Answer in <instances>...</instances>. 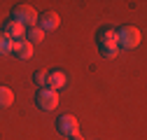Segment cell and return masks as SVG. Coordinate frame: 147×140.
I'll return each instance as SVG.
<instances>
[{"label":"cell","mask_w":147,"mask_h":140,"mask_svg":"<svg viewBox=\"0 0 147 140\" xmlns=\"http://www.w3.org/2000/svg\"><path fill=\"white\" fill-rule=\"evenodd\" d=\"M38 12H35L30 5H19V7H14L12 9V21L16 24H21L24 28H33V26H38Z\"/></svg>","instance_id":"obj_1"},{"label":"cell","mask_w":147,"mask_h":140,"mask_svg":"<svg viewBox=\"0 0 147 140\" xmlns=\"http://www.w3.org/2000/svg\"><path fill=\"white\" fill-rule=\"evenodd\" d=\"M117 38H119V44L124 49H136L142 42V35H140V30L136 26H121L117 30Z\"/></svg>","instance_id":"obj_2"},{"label":"cell","mask_w":147,"mask_h":140,"mask_svg":"<svg viewBox=\"0 0 147 140\" xmlns=\"http://www.w3.org/2000/svg\"><path fill=\"white\" fill-rule=\"evenodd\" d=\"M35 103H38V108L45 110V112H54L59 108V94L51 91V89H40L38 96H35Z\"/></svg>","instance_id":"obj_3"},{"label":"cell","mask_w":147,"mask_h":140,"mask_svg":"<svg viewBox=\"0 0 147 140\" xmlns=\"http://www.w3.org/2000/svg\"><path fill=\"white\" fill-rule=\"evenodd\" d=\"M56 129H59L61 135L72 138V135L80 133V121H77V117H72V114H61L56 119Z\"/></svg>","instance_id":"obj_4"},{"label":"cell","mask_w":147,"mask_h":140,"mask_svg":"<svg viewBox=\"0 0 147 140\" xmlns=\"http://www.w3.org/2000/svg\"><path fill=\"white\" fill-rule=\"evenodd\" d=\"M68 86V75L63 73V70H51V73H47V89L51 91H61Z\"/></svg>","instance_id":"obj_5"},{"label":"cell","mask_w":147,"mask_h":140,"mask_svg":"<svg viewBox=\"0 0 147 140\" xmlns=\"http://www.w3.org/2000/svg\"><path fill=\"white\" fill-rule=\"evenodd\" d=\"M3 35H7L12 42H16V40H24L26 38V28L21 24H16V21L9 19L7 24H3Z\"/></svg>","instance_id":"obj_6"},{"label":"cell","mask_w":147,"mask_h":140,"mask_svg":"<svg viewBox=\"0 0 147 140\" xmlns=\"http://www.w3.org/2000/svg\"><path fill=\"white\" fill-rule=\"evenodd\" d=\"M38 21H40V28L47 33V30H56L59 28V24H61V16L56 14V12H42L40 16H38Z\"/></svg>","instance_id":"obj_7"},{"label":"cell","mask_w":147,"mask_h":140,"mask_svg":"<svg viewBox=\"0 0 147 140\" xmlns=\"http://www.w3.org/2000/svg\"><path fill=\"white\" fill-rule=\"evenodd\" d=\"M12 54H16L21 61H28L30 56H33V44L24 38V40H16V42H12Z\"/></svg>","instance_id":"obj_8"},{"label":"cell","mask_w":147,"mask_h":140,"mask_svg":"<svg viewBox=\"0 0 147 140\" xmlns=\"http://www.w3.org/2000/svg\"><path fill=\"white\" fill-rule=\"evenodd\" d=\"M103 42H110V44H119V38H117V28H110V26L100 28V30H98V44H103Z\"/></svg>","instance_id":"obj_9"},{"label":"cell","mask_w":147,"mask_h":140,"mask_svg":"<svg viewBox=\"0 0 147 140\" xmlns=\"http://www.w3.org/2000/svg\"><path fill=\"white\" fill-rule=\"evenodd\" d=\"M12 103H14V91L9 89V86H5V84H0V110H5V108H9Z\"/></svg>","instance_id":"obj_10"},{"label":"cell","mask_w":147,"mask_h":140,"mask_svg":"<svg viewBox=\"0 0 147 140\" xmlns=\"http://www.w3.org/2000/svg\"><path fill=\"white\" fill-rule=\"evenodd\" d=\"M26 40H28L30 44H35V42H45V30H42L40 26L28 28V30H26Z\"/></svg>","instance_id":"obj_11"},{"label":"cell","mask_w":147,"mask_h":140,"mask_svg":"<svg viewBox=\"0 0 147 140\" xmlns=\"http://www.w3.org/2000/svg\"><path fill=\"white\" fill-rule=\"evenodd\" d=\"M98 49H100V54H103L105 59H117V56H119V44L103 42V44H98Z\"/></svg>","instance_id":"obj_12"},{"label":"cell","mask_w":147,"mask_h":140,"mask_svg":"<svg viewBox=\"0 0 147 140\" xmlns=\"http://www.w3.org/2000/svg\"><path fill=\"white\" fill-rule=\"evenodd\" d=\"M7 54H12V40L0 30V56H7Z\"/></svg>","instance_id":"obj_13"},{"label":"cell","mask_w":147,"mask_h":140,"mask_svg":"<svg viewBox=\"0 0 147 140\" xmlns=\"http://www.w3.org/2000/svg\"><path fill=\"white\" fill-rule=\"evenodd\" d=\"M33 82L40 86V89H47V73L45 70H38V73L33 75Z\"/></svg>","instance_id":"obj_14"},{"label":"cell","mask_w":147,"mask_h":140,"mask_svg":"<svg viewBox=\"0 0 147 140\" xmlns=\"http://www.w3.org/2000/svg\"><path fill=\"white\" fill-rule=\"evenodd\" d=\"M68 140H84V135H80V133H77V135H72V138H68Z\"/></svg>","instance_id":"obj_15"}]
</instances>
